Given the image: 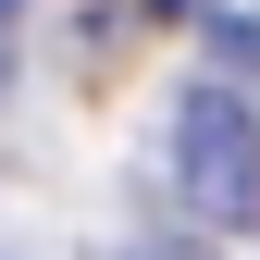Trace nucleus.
<instances>
[{"label":"nucleus","instance_id":"f257e3e1","mask_svg":"<svg viewBox=\"0 0 260 260\" xmlns=\"http://www.w3.org/2000/svg\"><path fill=\"white\" fill-rule=\"evenodd\" d=\"M174 199L211 236H248L260 223V112L236 87H186L174 100Z\"/></svg>","mask_w":260,"mask_h":260},{"label":"nucleus","instance_id":"f03ea898","mask_svg":"<svg viewBox=\"0 0 260 260\" xmlns=\"http://www.w3.org/2000/svg\"><path fill=\"white\" fill-rule=\"evenodd\" d=\"M13 13H25V0H0V25H13Z\"/></svg>","mask_w":260,"mask_h":260}]
</instances>
